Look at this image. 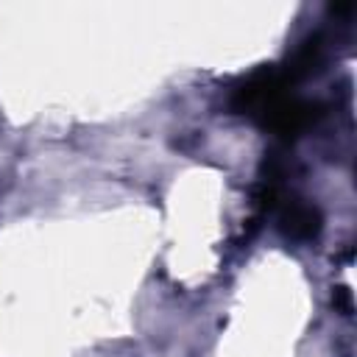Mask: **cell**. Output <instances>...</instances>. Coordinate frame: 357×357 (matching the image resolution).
<instances>
[{"mask_svg":"<svg viewBox=\"0 0 357 357\" xmlns=\"http://www.w3.org/2000/svg\"><path fill=\"white\" fill-rule=\"evenodd\" d=\"M282 223H284V229H287L293 237H310V234L318 231L321 218H318V212H315L312 206H290V209L284 212Z\"/></svg>","mask_w":357,"mask_h":357,"instance_id":"6da1fadb","label":"cell"}]
</instances>
